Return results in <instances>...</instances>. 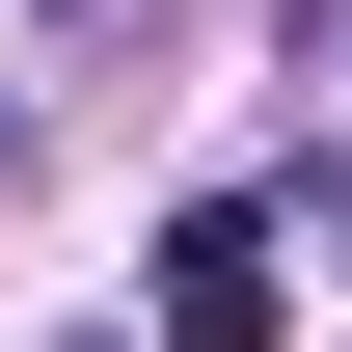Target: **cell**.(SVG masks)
Returning <instances> with one entry per match:
<instances>
[{"instance_id": "obj_3", "label": "cell", "mask_w": 352, "mask_h": 352, "mask_svg": "<svg viewBox=\"0 0 352 352\" xmlns=\"http://www.w3.org/2000/svg\"><path fill=\"white\" fill-rule=\"evenodd\" d=\"M0 163H28V109H0Z\"/></svg>"}, {"instance_id": "obj_1", "label": "cell", "mask_w": 352, "mask_h": 352, "mask_svg": "<svg viewBox=\"0 0 352 352\" xmlns=\"http://www.w3.org/2000/svg\"><path fill=\"white\" fill-rule=\"evenodd\" d=\"M298 325V217H271V190H190L163 217V352H271Z\"/></svg>"}, {"instance_id": "obj_2", "label": "cell", "mask_w": 352, "mask_h": 352, "mask_svg": "<svg viewBox=\"0 0 352 352\" xmlns=\"http://www.w3.org/2000/svg\"><path fill=\"white\" fill-rule=\"evenodd\" d=\"M271 217H298V244H352V135H325V163H298V190H271Z\"/></svg>"}]
</instances>
